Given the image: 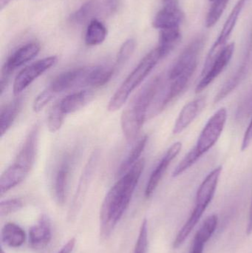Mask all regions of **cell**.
<instances>
[{
    "label": "cell",
    "instance_id": "15",
    "mask_svg": "<svg viewBox=\"0 0 252 253\" xmlns=\"http://www.w3.org/2000/svg\"><path fill=\"white\" fill-rule=\"evenodd\" d=\"M235 51V43H230L226 45L214 63L210 67L209 71L201 77L199 83L195 87V93H198L205 90L210 84L213 83L218 76L223 72V70L229 65Z\"/></svg>",
    "mask_w": 252,
    "mask_h": 253
},
{
    "label": "cell",
    "instance_id": "21",
    "mask_svg": "<svg viewBox=\"0 0 252 253\" xmlns=\"http://www.w3.org/2000/svg\"><path fill=\"white\" fill-rule=\"evenodd\" d=\"M93 96L94 93L92 90L75 92L59 101V106L65 115L73 114L87 105L93 99Z\"/></svg>",
    "mask_w": 252,
    "mask_h": 253
},
{
    "label": "cell",
    "instance_id": "38",
    "mask_svg": "<svg viewBox=\"0 0 252 253\" xmlns=\"http://www.w3.org/2000/svg\"><path fill=\"white\" fill-rule=\"evenodd\" d=\"M247 234L248 236L252 234V195L251 205H250V213H249L248 223H247Z\"/></svg>",
    "mask_w": 252,
    "mask_h": 253
},
{
    "label": "cell",
    "instance_id": "27",
    "mask_svg": "<svg viewBox=\"0 0 252 253\" xmlns=\"http://www.w3.org/2000/svg\"><path fill=\"white\" fill-rule=\"evenodd\" d=\"M108 36V30L102 22L93 19L89 22L84 41L87 46H96L104 42Z\"/></svg>",
    "mask_w": 252,
    "mask_h": 253
},
{
    "label": "cell",
    "instance_id": "10",
    "mask_svg": "<svg viewBox=\"0 0 252 253\" xmlns=\"http://www.w3.org/2000/svg\"><path fill=\"white\" fill-rule=\"evenodd\" d=\"M89 69L90 66L82 67L62 73L51 82L48 88L56 96L74 87H85Z\"/></svg>",
    "mask_w": 252,
    "mask_h": 253
},
{
    "label": "cell",
    "instance_id": "42",
    "mask_svg": "<svg viewBox=\"0 0 252 253\" xmlns=\"http://www.w3.org/2000/svg\"><path fill=\"white\" fill-rule=\"evenodd\" d=\"M169 1V0H164V1Z\"/></svg>",
    "mask_w": 252,
    "mask_h": 253
},
{
    "label": "cell",
    "instance_id": "41",
    "mask_svg": "<svg viewBox=\"0 0 252 253\" xmlns=\"http://www.w3.org/2000/svg\"><path fill=\"white\" fill-rule=\"evenodd\" d=\"M1 253H5L4 252V251H3L2 249H1Z\"/></svg>",
    "mask_w": 252,
    "mask_h": 253
},
{
    "label": "cell",
    "instance_id": "17",
    "mask_svg": "<svg viewBox=\"0 0 252 253\" xmlns=\"http://www.w3.org/2000/svg\"><path fill=\"white\" fill-rule=\"evenodd\" d=\"M75 158V154L74 153L67 154L62 159L55 174V197L58 204L60 205H64L66 199L67 187Z\"/></svg>",
    "mask_w": 252,
    "mask_h": 253
},
{
    "label": "cell",
    "instance_id": "3",
    "mask_svg": "<svg viewBox=\"0 0 252 253\" xmlns=\"http://www.w3.org/2000/svg\"><path fill=\"white\" fill-rule=\"evenodd\" d=\"M204 44V37H197L180 53L168 74L165 85V98L173 102L187 87L198 63V57Z\"/></svg>",
    "mask_w": 252,
    "mask_h": 253
},
{
    "label": "cell",
    "instance_id": "24",
    "mask_svg": "<svg viewBox=\"0 0 252 253\" xmlns=\"http://www.w3.org/2000/svg\"><path fill=\"white\" fill-rule=\"evenodd\" d=\"M22 105V98L18 97L10 102L7 105H4L1 109L0 114V136L2 138L4 134L8 131L10 126L14 123L17 118Z\"/></svg>",
    "mask_w": 252,
    "mask_h": 253
},
{
    "label": "cell",
    "instance_id": "8",
    "mask_svg": "<svg viewBox=\"0 0 252 253\" xmlns=\"http://www.w3.org/2000/svg\"><path fill=\"white\" fill-rule=\"evenodd\" d=\"M39 51V44L38 43L31 42L19 47L7 58L1 71V81H0L1 96L5 90L13 73L19 67L22 66L27 62L34 59L38 54Z\"/></svg>",
    "mask_w": 252,
    "mask_h": 253
},
{
    "label": "cell",
    "instance_id": "31",
    "mask_svg": "<svg viewBox=\"0 0 252 253\" xmlns=\"http://www.w3.org/2000/svg\"><path fill=\"white\" fill-rule=\"evenodd\" d=\"M65 114L59 106V102L52 106L47 116V126L50 132H56L60 129L63 125Z\"/></svg>",
    "mask_w": 252,
    "mask_h": 253
},
{
    "label": "cell",
    "instance_id": "13",
    "mask_svg": "<svg viewBox=\"0 0 252 253\" xmlns=\"http://www.w3.org/2000/svg\"><path fill=\"white\" fill-rule=\"evenodd\" d=\"M252 33L251 38L250 40L247 54L245 55L244 60L241 63V66L237 70L236 72L223 84V87L219 90L217 94L215 97V103L220 102L224 99L226 96H229L233 90L241 84L250 74L252 69Z\"/></svg>",
    "mask_w": 252,
    "mask_h": 253
},
{
    "label": "cell",
    "instance_id": "23",
    "mask_svg": "<svg viewBox=\"0 0 252 253\" xmlns=\"http://www.w3.org/2000/svg\"><path fill=\"white\" fill-rule=\"evenodd\" d=\"M181 40L180 27L161 30L159 34V43L158 49L161 57L164 58L170 54Z\"/></svg>",
    "mask_w": 252,
    "mask_h": 253
},
{
    "label": "cell",
    "instance_id": "37",
    "mask_svg": "<svg viewBox=\"0 0 252 253\" xmlns=\"http://www.w3.org/2000/svg\"><path fill=\"white\" fill-rule=\"evenodd\" d=\"M75 245V239L74 238L70 239L66 245H64L63 248L60 250L57 253H71L73 251Z\"/></svg>",
    "mask_w": 252,
    "mask_h": 253
},
{
    "label": "cell",
    "instance_id": "39",
    "mask_svg": "<svg viewBox=\"0 0 252 253\" xmlns=\"http://www.w3.org/2000/svg\"><path fill=\"white\" fill-rule=\"evenodd\" d=\"M117 3H118V0H107L108 7H109L110 10H115L117 6Z\"/></svg>",
    "mask_w": 252,
    "mask_h": 253
},
{
    "label": "cell",
    "instance_id": "19",
    "mask_svg": "<svg viewBox=\"0 0 252 253\" xmlns=\"http://www.w3.org/2000/svg\"><path fill=\"white\" fill-rule=\"evenodd\" d=\"M51 239V222L47 215H42L36 224L30 229V246L34 249H43L50 244Z\"/></svg>",
    "mask_w": 252,
    "mask_h": 253
},
{
    "label": "cell",
    "instance_id": "26",
    "mask_svg": "<svg viewBox=\"0 0 252 253\" xmlns=\"http://www.w3.org/2000/svg\"><path fill=\"white\" fill-rule=\"evenodd\" d=\"M148 141L147 135H144L138 140L126 159L123 161L117 172V176L121 177L126 173L138 161L140 160L141 155L143 153Z\"/></svg>",
    "mask_w": 252,
    "mask_h": 253
},
{
    "label": "cell",
    "instance_id": "6",
    "mask_svg": "<svg viewBox=\"0 0 252 253\" xmlns=\"http://www.w3.org/2000/svg\"><path fill=\"white\" fill-rule=\"evenodd\" d=\"M161 59L158 47L148 53L111 97L108 104V111L115 112L121 109L128 100L132 92L140 85Z\"/></svg>",
    "mask_w": 252,
    "mask_h": 253
},
{
    "label": "cell",
    "instance_id": "11",
    "mask_svg": "<svg viewBox=\"0 0 252 253\" xmlns=\"http://www.w3.org/2000/svg\"><path fill=\"white\" fill-rule=\"evenodd\" d=\"M99 156L100 155H99V150H96V151L93 152L90 156L87 165L84 167V171L81 174L76 192L74 196L72 206L71 207V211L69 212L70 219L75 218L77 212L81 208L83 199L87 193V189H88L90 181H92V178H93L95 171H96Z\"/></svg>",
    "mask_w": 252,
    "mask_h": 253
},
{
    "label": "cell",
    "instance_id": "4",
    "mask_svg": "<svg viewBox=\"0 0 252 253\" xmlns=\"http://www.w3.org/2000/svg\"><path fill=\"white\" fill-rule=\"evenodd\" d=\"M226 120L227 111L225 108L219 109L209 120L204 129L201 131L195 147L185 156L175 168L173 172V178L181 175L214 147L224 129Z\"/></svg>",
    "mask_w": 252,
    "mask_h": 253
},
{
    "label": "cell",
    "instance_id": "43",
    "mask_svg": "<svg viewBox=\"0 0 252 253\" xmlns=\"http://www.w3.org/2000/svg\"><path fill=\"white\" fill-rule=\"evenodd\" d=\"M210 1H214V0H210Z\"/></svg>",
    "mask_w": 252,
    "mask_h": 253
},
{
    "label": "cell",
    "instance_id": "2",
    "mask_svg": "<svg viewBox=\"0 0 252 253\" xmlns=\"http://www.w3.org/2000/svg\"><path fill=\"white\" fill-rule=\"evenodd\" d=\"M163 78L156 77L149 81L136 95L123 111L121 118V129L127 141H134L139 135L160 89Z\"/></svg>",
    "mask_w": 252,
    "mask_h": 253
},
{
    "label": "cell",
    "instance_id": "12",
    "mask_svg": "<svg viewBox=\"0 0 252 253\" xmlns=\"http://www.w3.org/2000/svg\"><path fill=\"white\" fill-rule=\"evenodd\" d=\"M38 136H39V126L36 124L33 126L25 138L19 153L16 156L13 163L19 168L31 172L34 168L38 150Z\"/></svg>",
    "mask_w": 252,
    "mask_h": 253
},
{
    "label": "cell",
    "instance_id": "7",
    "mask_svg": "<svg viewBox=\"0 0 252 253\" xmlns=\"http://www.w3.org/2000/svg\"><path fill=\"white\" fill-rule=\"evenodd\" d=\"M250 0H238L237 4H235L232 12L229 14V17L226 19L221 32L219 35L218 38L216 40V42L213 44L212 48L210 49L207 59H206L205 63H204V68H203L201 76H204L210 69L215 61L216 60L219 55L220 54L223 49L226 47V42L230 37L231 34L233 31L240 14L242 12L243 9L245 7L246 4Z\"/></svg>",
    "mask_w": 252,
    "mask_h": 253
},
{
    "label": "cell",
    "instance_id": "5",
    "mask_svg": "<svg viewBox=\"0 0 252 253\" xmlns=\"http://www.w3.org/2000/svg\"><path fill=\"white\" fill-rule=\"evenodd\" d=\"M222 167H217L210 172L204 178L197 191L195 208L173 242L174 249H178L184 243L188 236L192 233L195 226L199 222L203 214L208 208L214 198L219 179L221 175Z\"/></svg>",
    "mask_w": 252,
    "mask_h": 253
},
{
    "label": "cell",
    "instance_id": "14",
    "mask_svg": "<svg viewBox=\"0 0 252 253\" xmlns=\"http://www.w3.org/2000/svg\"><path fill=\"white\" fill-rule=\"evenodd\" d=\"M181 149V142L178 141L174 143L161 158V160L151 173L146 184V189H145V197L146 199H149L152 196L170 164L177 157Z\"/></svg>",
    "mask_w": 252,
    "mask_h": 253
},
{
    "label": "cell",
    "instance_id": "18",
    "mask_svg": "<svg viewBox=\"0 0 252 253\" xmlns=\"http://www.w3.org/2000/svg\"><path fill=\"white\" fill-rule=\"evenodd\" d=\"M206 99L198 98L186 104L179 114L173 127V132L175 135L183 132L186 128L190 126L194 120L199 116L205 108Z\"/></svg>",
    "mask_w": 252,
    "mask_h": 253
},
{
    "label": "cell",
    "instance_id": "22",
    "mask_svg": "<svg viewBox=\"0 0 252 253\" xmlns=\"http://www.w3.org/2000/svg\"><path fill=\"white\" fill-rule=\"evenodd\" d=\"M29 172L14 163L10 165L1 174L0 178V193L1 196L16 187L28 176Z\"/></svg>",
    "mask_w": 252,
    "mask_h": 253
},
{
    "label": "cell",
    "instance_id": "16",
    "mask_svg": "<svg viewBox=\"0 0 252 253\" xmlns=\"http://www.w3.org/2000/svg\"><path fill=\"white\" fill-rule=\"evenodd\" d=\"M164 5L154 18L152 25L157 29L180 27L183 19V12L179 8L176 0L164 1Z\"/></svg>",
    "mask_w": 252,
    "mask_h": 253
},
{
    "label": "cell",
    "instance_id": "29",
    "mask_svg": "<svg viewBox=\"0 0 252 253\" xmlns=\"http://www.w3.org/2000/svg\"><path fill=\"white\" fill-rule=\"evenodd\" d=\"M98 8L96 0H89L82 4L78 10L72 13L71 19L73 23L81 25L89 20L96 13Z\"/></svg>",
    "mask_w": 252,
    "mask_h": 253
},
{
    "label": "cell",
    "instance_id": "1",
    "mask_svg": "<svg viewBox=\"0 0 252 253\" xmlns=\"http://www.w3.org/2000/svg\"><path fill=\"white\" fill-rule=\"evenodd\" d=\"M145 167V160L138 161L115 183L107 193L100 211V236L109 237L128 208Z\"/></svg>",
    "mask_w": 252,
    "mask_h": 253
},
{
    "label": "cell",
    "instance_id": "36",
    "mask_svg": "<svg viewBox=\"0 0 252 253\" xmlns=\"http://www.w3.org/2000/svg\"><path fill=\"white\" fill-rule=\"evenodd\" d=\"M252 143V119L246 130L244 134V138H243L242 144H241V150L245 151L248 149L250 144Z\"/></svg>",
    "mask_w": 252,
    "mask_h": 253
},
{
    "label": "cell",
    "instance_id": "40",
    "mask_svg": "<svg viewBox=\"0 0 252 253\" xmlns=\"http://www.w3.org/2000/svg\"><path fill=\"white\" fill-rule=\"evenodd\" d=\"M10 0H0V7H1V10L4 8V6L9 2Z\"/></svg>",
    "mask_w": 252,
    "mask_h": 253
},
{
    "label": "cell",
    "instance_id": "34",
    "mask_svg": "<svg viewBox=\"0 0 252 253\" xmlns=\"http://www.w3.org/2000/svg\"><path fill=\"white\" fill-rule=\"evenodd\" d=\"M56 96V95L48 88L44 89L42 92L39 93L38 96L34 100V104H33V110L35 113H39L40 111H42L46 105L51 102L52 99Z\"/></svg>",
    "mask_w": 252,
    "mask_h": 253
},
{
    "label": "cell",
    "instance_id": "30",
    "mask_svg": "<svg viewBox=\"0 0 252 253\" xmlns=\"http://www.w3.org/2000/svg\"><path fill=\"white\" fill-rule=\"evenodd\" d=\"M136 45V40L133 39H129L123 43L122 45L120 47L118 56H117L116 62L113 67L115 73L118 72L128 62L129 59L131 58L132 55L134 53Z\"/></svg>",
    "mask_w": 252,
    "mask_h": 253
},
{
    "label": "cell",
    "instance_id": "9",
    "mask_svg": "<svg viewBox=\"0 0 252 253\" xmlns=\"http://www.w3.org/2000/svg\"><path fill=\"white\" fill-rule=\"evenodd\" d=\"M57 60V56H49L23 68L17 74L13 83V92L14 96H19L31 83L53 67Z\"/></svg>",
    "mask_w": 252,
    "mask_h": 253
},
{
    "label": "cell",
    "instance_id": "32",
    "mask_svg": "<svg viewBox=\"0 0 252 253\" xmlns=\"http://www.w3.org/2000/svg\"><path fill=\"white\" fill-rule=\"evenodd\" d=\"M229 0H214L213 5L209 10L206 19V26L212 28L214 26L224 12Z\"/></svg>",
    "mask_w": 252,
    "mask_h": 253
},
{
    "label": "cell",
    "instance_id": "28",
    "mask_svg": "<svg viewBox=\"0 0 252 253\" xmlns=\"http://www.w3.org/2000/svg\"><path fill=\"white\" fill-rule=\"evenodd\" d=\"M115 71L113 68H108L103 66H90L87 77L86 86L101 87L106 84L113 77Z\"/></svg>",
    "mask_w": 252,
    "mask_h": 253
},
{
    "label": "cell",
    "instance_id": "25",
    "mask_svg": "<svg viewBox=\"0 0 252 253\" xmlns=\"http://www.w3.org/2000/svg\"><path fill=\"white\" fill-rule=\"evenodd\" d=\"M1 238V242L6 246L11 248H18L25 243L26 236L20 226L15 223L9 222L3 227Z\"/></svg>",
    "mask_w": 252,
    "mask_h": 253
},
{
    "label": "cell",
    "instance_id": "20",
    "mask_svg": "<svg viewBox=\"0 0 252 253\" xmlns=\"http://www.w3.org/2000/svg\"><path fill=\"white\" fill-rule=\"evenodd\" d=\"M217 223L218 218L216 215H212L206 218L194 237L189 253H204V247L216 231Z\"/></svg>",
    "mask_w": 252,
    "mask_h": 253
},
{
    "label": "cell",
    "instance_id": "35",
    "mask_svg": "<svg viewBox=\"0 0 252 253\" xmlns=\"http://www.w3.org/2000/svg\"><path fill=\"white\" fill-rule=\"evenodd\" d=\"M23 207V202L20 199H11L2 201L0 203V215L6 216L19 211Z\"/></svg>",
    "mask_w": 252,
    "mask_h": 253
},
{
    "label": "cell",
    "instance_id": "33",
    "mask_svg": "<svg viewBox=\"0 0 252 253\" xmlns=\"http://www.w3.org/2000/svg\"><path fill=\"white\" fill-rule=\"evenodd\" d=\"M148 222L144 219L139 230L137 242L135 246L133 253H147L148 252Z\"/></svg>",
    "mask_w": 252,
    "mask_h": 253
}]
</instances>
